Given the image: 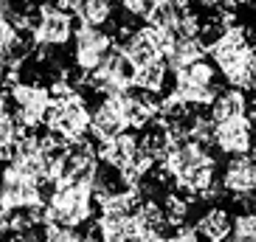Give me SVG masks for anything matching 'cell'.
<instances>
[{
	"label": "cell",
	"instance_id": "17",
	"mask_svg": "<svg viewBox=\"0 0 256 242\" xmlns=\"http://www.w3.org/2000/svg\"><path fill=\"white\" fill-rule=\"evenodd\" d=\"M197 228L200 236L208 242H222L231 240V228H234V214L226 206H208L200 217H197Z\"/></svg>",
	"mask_w": 256,
	"mask_h": 242
},
{
	"label": "cell",
	"instance_id": "18",
	"mask_svg": "<svg viewBox=\"0 0 256 242\" xmlns=\"http://www.w3.org/2000/svg\"><path fill=\"white\" fill-rule=\"evenodd\" d=\"M169 74L172 68L166 65V60H158V62H150V65H138L136 68V76H132V88L144 93H164L166 84H169Z\"/></svg>",
	"mask_w": 256,
	"mask_h": 242
},
{
	"label": "cell",
	"instance_id": "34",
	"mask_svg": "<svg viewBox=\"0 0 256 242\" xmlns=\"http://www.w3.org/2000/svg\"><path fill=\"white\" fill-rule=\"evenodd\" d=\"M17 3H40V0H17Z\"/></svg>",
	"mask_w": 256,
	"mask_h": 242
},
{
	"label": "cell",
	"instance_id": "9",
	"mask_svg": "<svg viewBox=\"0 0 256 242\" xmlns=\"http://www.w3.org/2000/svg\"><path fill=\"white\" fill-rule=\"evenodd\" d=\"M37 203H46L42 186L37 180H31L26 172H20L14 164H8L0 172V206L6 212H14V208H28Z\"/></svg>",
	"mask_w": 256,
	"mask_h": 242
},
{
	"label": "cell",
	"instance_id": "31",
	"mask_svg": "<svg viewBox=\"0 0 256 242\" xmlns=\"http://www.w3.org/2000/svg\"><path fill=\"white\" fill-rule=\"evenodd\" d=\"M169 3H174V6L180 8V12H186V8L194 6V0H169Z\"/></svg>",
	"mask_w": 256,
	"mask_h": 242
},
{
	"label": "cell",
	"instance_id": "1",
	"mask_svg": "<svg viewBox=\"0 0 256 242\" xmlns=\"http://www.w3.org/2000/svg\"><path fill=\"white\" fill-rule=\"evenodd\" d=\"M211 60L217 62L220 76L226 84L254 90L256 84V46L250 42V31L245 26L231 23L220 40L208 48Z\"/></svg>",
	"mask_w": 256,
	"mask_h": 242
},
{
	"label": "cell",
	"instance_id": "28",
	"mask_svg": "<svg viewBox=\"0 0 256 242\" xmlns=\"http://www.w3.org/2000/svg\"><path fill=\"white\" fill-rule=\"evenodd\" d=\"M6 231H8V212L0 206V236H6Z\"/></svg>",
	"mask_w": 256,
	"mask_h": 242
},
{
	"label": "cell",
	"instance_id": "3",
	"mask_svg": "<svg viewBox=\"0 0 256 242\" xmlns=\"http://www.w3.org/2000/svg\"><path fill=\"white\" fill-rule=\"evenodd\" d=\"M172 93L188 107H211L220 96V68L217 62L194 60L192 65L174 70Z\"/></svg>",
	"mask_w": 256,
	"mask_h": 242
},
{
	"label": "cell",
	"instance_id": "12",
	"mask_svg": "<svg viewBox=\"0 0 256 242\" xmlns=\"http://www.w3.org/2000/svg\"><path fill=\"white\" fill-rule=\"evenodd\" d=\"M164 31H158L155 26H141V28L130 31L127 37H124V42H121V48L127 51V56L138 65H150V62H158L164 60Z\"/></svg>",
	"mask_w": 256,
	"mask_h": 242
},
{
	"label": "cell",
	"instance_id": "7",
	"mask_svg": "<svg viewBox=\"0 0 256 242\" xmlns=\"http://www.w3.org/2000/svg\"><path fill=\"white\" fill-rule=\"evenodd\" d=\"M132 76H136V62L130 60L121 46H116L107 54V60L88 76V88L102 96H113L118 90L132 88Z\"/></svg>",
	"mask_w": 256,
	"mask_h": 242
},
{
	"label": "cell",
	"instance_id": "13",
	"mask_svg": "<svg viewBox=\"0 0 256 242\" xmlns=\"http://www.w3.org/2000/svg\"><path fill=\"white\" fill-rule=\"evenodd\" d=\"M138 152H141V138L136 136L132 127L121 130L118 136H113L110 141H102L98 144V158L104 160V164H110V166H116L118 172L127 169L138 158Z\"/></svg>",
	"mask_w": 256,
	"mask_h": 242
},
{
	"label": "cell",
	"instance_id": "4",
	"mask_svg": "<svg viewBox=\"0 0 256 242\" xmlns=\"http://www.w3.org/2000/svg\"><path fill=\"white\" fill-rule=\"evenodd\" d=\"M31 34L40 48H65L76 37L74 12L62 8L56 0H40L31 14Z\"/></svg>",
	"mask_w": 256,
	"mask_h": 242
},
{
	"label": "cell",
	"instance_id": "10",
	"mask_svg": "<svg viewBox=\"0 0 256 242\" xmlns=\"http://www.w3.org/2000/svg\"><path fill=\"white\" fill-rule=\"evenodd\" d=\"M220 189L222 194L234 200H248L256 194V158L254 155H231L222 174H220Z\"/></svg>",
	"mask_w": 256,
	"mask_h": 242
},
{
	"label": "cell",
	"instance_id": "5",
	"mask_svg": "<svg viewBox=\"0 0 256 242\" xmlns=\"http://www.w3.org/2000/svg\"><path fill=\"white\" fill-rule=\"evenodd\" d=\"M90 116L93 110L88 107L84 96L79 90H74L68 96L51 102L46 113V130L62 136L65 141H76L82 136H90Z\"/></svg>",
	"mask_w": 256,
	"mask_h": 242
},
{
	"label": "cell",
	"instance_id": "8",
	"mask_svg": "<svg viewBox=\"0 0 256 242\" xmlns=\"http://www.w3.org/2000/svg\"><path fill=\"white\" fill-rule=\"evenodd\" d=\"M8 96L14 102V116L23 121L28 130H37V127H46V113L54 102V93L51 88L40 82H20L14 88H8Z\"/></svg>",
	"mask_w": 256,
	"mask_h": 242
},
{
	"label": "cell",
	"instance_id": "27",
	"mask_svg": "<svg viewBox=\"0 0 256 242\" xmlns=\"http://www.w3.org/2000/svg\"><path fill=\"white\" fill-rule=\"evenodd\" d=\"M12 155H14V144H0V164L12 160Z\"/></svg>",
	"mask_w": 256,
	"mask_h": 242
},
{
	"label": "cell",
	"instance_id": "20",
	"mask_svg": "<svg viewBox=\"0 0 256 242\" xmlns=\"http://www.w3.org/2000/svg\"><path fill=\"white\" fill-rule=\"evenodd\" d=\"M178 17H180V8L174 6V3H169V0H158V3H155V8L146 14V20H144V23L155 26L158 31H169L174 23H178Z\"/></svg>",
	"mask_w": 256,
	"mask_h": 242
},
{
	"label": "cell",
	"instance_id": "19",
	"mask_svg": "<svg viewBox=\"0 0 256 242\" xmlns=\"http://www.w3.org/2000/svg\"><path fill=\"white\" fill-rule=\"evenodd\" d=\"M79 23L90 26H113L116 23V0H82L76 8Z\"/></svg>",
	"mask_w": 256,
	"mask_h": 242
},
{
	"label": "cell",
	"instance_id": "2",
	"mask_svg": "<svg viewBox=\"0 0 256 242\" xmlns=\"http://www.w3.org/2000/svg\"><path fill=\"white\" fill-rule=\"evenodd\" d=\"M98 212V200L93 180H65L56 183L54 194L46 206V226H70L82 228L93 222V214Z\"/></svg>",
	"mask_w": 256,
	"mask_h": 242
},
{
	"label": "cell",
	"instance_id": "32",
	"mask_svg": "<svg viewBox=\"0 0 256 242\" xmlns=\"http://www.w3.org/2000/svg\"><path fill=\"white\" fill-rule=\"evenodd\" d=\"M0 113H8L6 110V96H0Z\"/></svg>",
	"mask_w": 256,
	"mask_h": 242
},
{
	"label": "cell",
	"instance_id": "33",
	"mask_svg": "<svg viewBox=\"0 0 256 242\" xmlns=\"http://www.w3.org/2000/svg\"><path fill=\"white\" fill-rule=\"evenodd\" d=\"M250 155L256 158V136H254V150H250Z\"/></svg>",
	"mask_w": 256,
	"mask_h": 242
},
{
	"label": "cell",
	"instance_id": "26",
	"mask_svg": "<svg viewBox=\"0 0 256 242\" xmlns=\"http://www.w3.org/2000/svg\"><path fill=\"white\" fill-rule=\"evenodd\" d=\"M172 240H183V242H194L200 240V228L194 226H188V222H180V226H174L172 228Z\"/></svg>",
	"mask_w": 256,
	"mask_h": 242
},
{
	"label": "cell",
	"instance_id": "22",
	"mask_svg": "<svg viewBox=\"0 0 256 242\" xmlns=\"http://www.w3.org/2000/svg\"><path fill=\"white\" fill-rule=\"evenodd\" d=\"M231 240L234 242H256V208H248V212L234 217Z\"/></svg>",
	"mask_w": 256,
	"mask_h": 242
},
{
	"label": "cell",
	"instance_id": "25",
	"mask_svg": "<svg viewBox=\"0 0 256 242\" xmlns=\"http://www.w3.org/2000/svg\"><path fill=\"white\" fill-rule=\"evenodd\" d=\"M158 0H121V8H124V14L130 17H138V20H146L152 8H155Z\"/></svg>",
	"mask_w": 256,
	"mask_h": 242
},
{
	"label": "cell",
	"instance_id": "29",
	"mask_svg": "<svg viewBox=\"0 0 256 242\" xmlns=\"http://www.w3.org/2000/svg\"><path fill=\"white\" fill-rule=\"evenodd\" d=\"M56 3H60L62 8H68V12H74V14H76V8L82 6V0H56Z\"/></svg>",
	"mask_w": 256,
	"mask_h": 242
},
{
	"label": "cell",
	"instance_id": "23",
	"mask_svg": "<svg viewBox=\"0 0 256 242\" xmlns=\"http://www.w3.org/2000/svg\"><path fill=\"white\" fill-rule=\"evenodd\" d=\"M26 132H28V127L14 113H0V144H14Z\"/></svg>",
	"mask_w": 256,
	"mask_h": 242
},
{
	"label": "cell",
	"instance_id": "21",
	"mask_svg": "<svg viewBox=\"0 0 256 242\" xmlns=\"http://www.w3.org/2000/svg\"><path fill=\"white\" fill-rule=\"evenodd\" d=\"M164 212H166V220H169V226H180V222H186L188 212H192V200L183 194H178V192H166L164 194Z\"/></svg>",
	"mask_w": 256,
	"mask_h": 242
},
{
	"label": "cell",
	"instance_id": "15",
	"mask_svg": "<svg viewBox=\"0 0 256 242\" xmlns=\"http://www.w3.org/2000/svg\"><path fill=\"white\" fill-rule=\"evenodd\" d=\"M164 40H166L164 42V60H166V65L172 68V74L186 68V65H192L194 60H203L206 51H208L200 37H178V34L166 37L164 34Z\"/></svg>",
	"mask_w": 256,
	"mask_h": 242
},
{
	"label": "cell",
	"instance_id": "30",
	"mask_svg": "<svg viewBox=\"0 0 256 242\" xmlns=\"http://www.w3.org/2000/svg\"><path fill=\"white\" fill-rule=\"evenodd\" d=\"M8 84H6V65H0V96H6Z\"/></svg>",
	"mask_w": 256,
	"mask_h": 242
},
{
	"label": "cell",
	"instance_id": "11",
	"mask_svg": "<svg viewBox=\"0 0 256 242\" xmlns=\"http://www.w3.org/2000/svg\"><path fill=\"white\" fill-rule=\"evenodd\" d=\"M254 121L250 116H236L228 121H217L214 127V150L220 155H248L254 150Z\"/></svg>",
	"mask_w": 256,
	"mask_h": 242
},
{
	"label": "cell",
	"instance_id": "24",
	"mask_svg": "<svg viewBox=\"0 0 256 242\" xmlns=\"http://www.w3.org/2000/svg\"><path fill=\"white\" fill-rule=\"evenodd\" d=\"M42 236L46 240H54V242H76V240H84V234L79 231V228H70V226H54V222H48V226H42Z\"/></svg>",
	"mask_w": 256,
	"mask_h": 242
},
{
	"label": "cell",
	"instance_id": "14",
	"mask_svg": "<svg viewBox=\"0 0 256 242\" xmlns=\"http://www.w3.org/2000/svg\"><path fill=\"white\" fill-rule=\"evenodd\" d=\"M127 118H124V110L118 107L113 96H104V102L93 110L90 116V138L96 144L102 141H110L113 136H118L121 130H127Z\"/></svg>",
	"mask_w": 256,
	"mask_h": 242
},
{
	"label": "cell",
	"instance_id": "6",
	"mask_svg": "<svg viewBox=\"0 0 256 242\" xmlns=\"http://www.w3.org/2000/svg\"><path fill=\"white\" fill-rule=\"evenodd\" d=\"M113 48H116V37L107 31V26L79 23L76 37H74V65L93 74L107 60V54Z\"/></svg>",
	"mask_w": 256,
	"mask_h": 242
},
{
	"label": "cell",
	"instance_id": "16",
	"mask_svg": "<svg viewBox=\"0 0 256 242\" xmlns=\"http://www.w3.org/2000/svg\"><path fill=\"white\" fill-rule=\"evenodd\" d=\"M250 107H254L250 104V90L228 84L226 90H220V96L214 98V104H211V118L228 121V118H236V116H248Z\"/></svg>",
	"mask_w": 256,
	"mask_h": 242
}]
</instances>
